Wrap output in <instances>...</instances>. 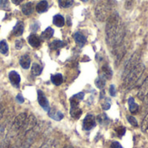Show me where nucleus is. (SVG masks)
<instances>
[{
    "mask_svg": "<svg viewBox=\"0 0 148 148\" xmlns=\"http://www.w3.org/2000/svg\"><path fill=\"white\" fill-rule=\"evenodd\" d=\"M16 101H17L18 103H23V102H24V99H23V95H22L21 94H19V95H16Z\"/></svg>",
    "mask_w": 148,
    "mask_h": 148,
    "instance_id": "37998d69",
    "label": "nucleus"
},
{
    "mask_svg": "<svg viewBox=\"0 0 148 148\" xmlns=\"http://www.w3.org/2000/svg\"><path fill=\"white\" fill-rule=\"evenodd\" d=\"M0 8L3 10L9 9V1L8 0H0Z\"/></svg>",
    "mask_w": 148,
    "mask_h": 148,
    "instance_id": "e433bc0d",
    "label": "nucleus"
},
{
    "mask_svg": "<svg viewBox=\"0 0 148 148\" xmlns=\"http://www.w3.org/2000/svg\"><path fill=\"white\" fill-rule=\"evenodd\" d=\"M28 41L29 45L33 48H38L41 45V38L36 34H31L28 38Z\"/></svg>",
    "mask_w": 148,
    "mask_h": 148,
    "instance_id": "f8f14e48",
    "label": "nucleus"
},
{
    "mask_svg": "<svg viewBox=\"0 0 148 148\" xmlns=\"http://www.w3.org/2000/svg\"><path fill=\"white\" fill-rule=\"evenodd\" d=\"M82 2H88V0H82Z\"/></svg>",
    "mask_w": 148,
    "mask_h": 148,
    "instance_id": "8fccbe9b",
    "label": "nucleus"
},
{
    "mask_svg": "<svg viewBox=\"0 0 148 148\" xmlns=\"http://www.w3.org/2000/svg\"><path fill=\"white\" fill-rule=\"evenodd\" d=\"M110 107H111V104H110L109 101H108V100H106V101L101 104V108H102L103 110H108V109L110 108Z\"/></svg>",
    "mask_w": 148,
    "mask_h": 148,
    "instance_id": "58836bf2",
    "label": "nucleus"
},
{
    "mask_svg": "<svg viewBox=\"0 0 148 148\" xmlns=\"http://www.w3.org/2000/svg\"><path fill=\"white\" fill-rule=\"evenodd\" d=\"M96 126V120L95 117L93 114H88L83 120L82 123V127L86 131H89L93 129Z\"/></svg>",
    "mask_w": 148,
    "mask_h": 148,
    "instance_id": "0eeeda50",
    "label": "nucleus"
},
{
    "mask_svg": "<svg viewBox=\"0 0 148 148\" xmlns=\"http://www.w3.org/2000/svg\"><path fill=\"white\" fill-rule=\"evenodd\" d=\"M3 113H4V107L3 104H0V121L2 120L3 116Z\"/></svg>",
    "mask_w": 148,
    "mask_h": 148,
    "instance_id": "a18cd8bd",
    "label": "nucleus"
},
{
    "mask_svg": "<svg viewBox=\"0 0 148 148\" xmlns=\"http://www.w3.org/2000/svg\"><path fill=\"white\" fill-rule=\"evenodd\" d=\"M74 39H75V42H76L80 47H82V46L86 43V42H87L86 36H85L83 34H82L81 32H75V33L74 34Z\"/></svg>",
    "mask_w": 148,
    "mask_h": 148,
    "instance_id": "2eb2a0df",
    "label": "nucleus"
},
{
    "mask_svg": "<svg viewBox=\"0 0 148 148\" xmlns=\"http://www.w3.org/2000/svg\"><path fill=\"white\" fill-rule=\"evenodd\" d=\"M51 82L56 86H60L63 82V77L61 74H56L51 75Z\"/></svg>",
    "mask_w": 148,
    "mask_h": 148,
    "instance_id": "b1692460",
    "label": "nucleus"
},
{
    "mask_svg": "<svg viewBox=\"0 0 148 148\" xmlns=\"http://www.w3.org/2000/svg\"><path fill=\"white\" fill-rule=\"evenodd\" d=\"M19 63L21 65V67L24 69H28L29 67H30V64H31V60H30V57L27 55H24L23 56L20 60H19Z\"/></svg>",
    "mask_w": 148,
    "mask_h": 148,
    "instance_id": "dca6fc26",
    "label": "nucleus"
},
{
    "mask_svg": "<svg viewBox=\"0 0 148 148\" xmlns=\"http://www.w3.org/2000/svg\"><path fill=\"white\" fill-rule=\"evenodd\" d=\"M58 3L62 8H69L73 5L74 0H58Z\"/></svg>",
    "mask_w": 148,
    "mask_h": 148,
    "instance_id": "c756f323",
    "label": "nucleus"
},
{
    "mask_svg": "<svg viewBox=\"0 0 148 148\" xmlns=\"http://www.w3.org/2000/svg\"><path fill=\"white\" fill-rule=\"evenodd\" d=\"M97 121L98 122L101 124V125H107L108 124L109 122V118L108 117V115L106 114H99L97 116Z\"/></svg>",
    "mask_w": 148,
    "mask_h": 148,
    "instance_id": "c85d7f7f",
    "label": "nucleus"
},
{
    "mask_svg": "<svg viewBox=\"0 0 148 148\" xmlns=\"http://www.w3.org/2000/svg\"><path fill=\"white\" fill-rule=\"evenodd\" d=\"M24 45V41L23 39H17L15 42V46L16 49H21Z\"/></svg>",
    "mask_w": 148,
    "mask_h": 148,
    "instance_id": "c9c22d12",
    "label": "nucleus"
},
{
    "mask_svg": "<svg viewBox=\"0 0 148 148\" xmlns=\"http://www.w3.org/2000/svg\"><path fill=\"white\" fill-rule=\"evenodd\" d=\"M106 82H107V79H106L103 75H101L96 79V81H95V85H96V87H97L98 88L102 89V88L105 87V85H106Z\"/></svg>",
    "mask_w": 148,
    "mask_h": 148,
    "instance_id": "bb28decb",
    "label": "nucleus"
},
{
    "mask_svg": "<svg viewBox=\"0 0 148 148\" xmlns=\"http://www.w3.org/2000/svg\"><path fill=\"white\" fill-rule=\"evenodd\" d=\"M9 51V47L7 42L4 40L0 41V53L3 54V55H7Z\"/></svg>",
    "mask_w": 148,
    "mask_h": 148,
    "instance_id": "7c9ffc66",
    "label": "nucleus"
},
{
    "mask_svg": "<svg viewBox=\"0 0 148 148\" xmlns=\"http://www.w3.org/2000/svg\"><path fill=\"white\" fill-rule=\"evenodd\" d=\"M140 52L137 51L135 53H134L132 55V56L130 57V59L128 60V62H127L123 74H122V78L126 77L134 68H136L140 63Z\"/></svg>",
    "mask_w": 148,
    "mask_h": 148,
    "instance_id": "20e7f679",
    "label": "nucleus"
},
{
    "mask_svg": "<svg viewBox=\"0 0 148 148\" xmlns=\"http://www.w3.org/2000/svg\"><path fill=\"white\" fill-rule=\"evenodd\" d=\"M22 9V11L24 15L26 16H29L33 13L34 11V3H31V2H29V3H26L22 5L21 7Z\"/></svg>",
    "mask_w": 148,
    "mask_h": 148,
    "instance_id": "4468645a",
    "label": "nucleus"
},
{
    "mask_svg": "<svg viewBox=\"0 0 148 148\" xmlns=\"http://www.w3.org/2000/svg\"><path fill=\"white\" fill-rule=\"evenodd\" d=\"M105 32L106 42L110 47L115 48L122 44L126 36V29L117 11H113L107 19Z\"/></svg>",
    "mask_w": 148,
    "mask_h": 148,
    "instance_id": "f257e3e1",
    "label": "nucleus"
},
{
    "mask_svg": "<svg viewBox=\"0 0 148 148\" xmlns=\"http://www.w3.org/2000/svg\"><path fill=\"white\" fill-rule=\"evenodd\" d=\"M110 148H123V147H122V146H121L119 142L114 141V142H113V143L111 144Z\"/></svg>",
    "mask_w": 148,
    "mask_h": 148,
    "instance_id": "c03bdc74",
    "label": "nucleus"
},
{
    "mask_svg": "<svg viewBox=\"0 0 148 148\" xmlns=\"http://www.w3.org/2000/svg\"><path fill=\"white\" fill-rule=\"evenodd\" d=\"M101 75H103L107 80H111L112 79L113 71H112L111 68L108 64H105V65L102 66V68H101Z\"/></svg>",
    "mask_w": 148,
    "mask_h": 148,
    "instance_id": "f3484780",
    "label": "nucleus"
},
{
    "mask_svg": "<svg viewBox=\"0 0 148 148\" xmlns=\"http://www.w3.org/2000/svg\"><path fill=\"white\" fill-rule=\"evenodd\" d=\"M36 126V119L33 114H30L29 116L27 117L21 130L23 131L24 133H27L28 131L34 129Z\"/></svg>",
    "mask_w": 148,
    "mask_h": 148,
    "instance_id": "6e6552de",
    "label": "nucleus"
},
{
    "mask_svg": "<svg viewBox=\"0 0 148 148\" xmlns=\"http://www.w3.org/2000/svg\"><path fill=\"white\" fill-rule=\"evenodd\" d=\"M27 117H28V115H27L26 113H21V114H19L15 118V120L13 121V124H12L13 130H15V131L21 130L22 127H23V124H24V122H25V121H26V119H27Z\"/></svg>",
    "mask_w": 148,
    "mask_h": 148,
    "instance_id": "39448f33",
    "label": "nucleus"
},
{
    "mask_svg": "<svg viewBox=\"0 0 148 148\" xmlns=\"http://www.w3.org/2000/svg\"><path fill=\"white\" fill-rule=\"evenodd\" d=\"M37 100H38V102L40 104V106L47 112H49V110L50 109L49 108V102L47 99V97L45 96V95L43 94L42 91L41 90H38L37 91Z\"/></svg>",
    "mask_w": 148,
    "mask_h": 148,
    "instance_id": "1a4fd4ad",
    "label": "nucleus"
},
{
    "mask_svg": "<svg viewBox=\"0 0 148 148\" xmlns=\"http://www.w3.org/2000/svg\"><path fill=\"white\" fill-rule=\"evenodd\" d=\"M54 35V29L51 27H48L41 35V38L43 40H48L49 38H51Z\"/></svg>",
    "mask_w": 148,
    "mask_h": 148,
    "instance_id": "393cba45",
    "label": "nucleus"
},
{
    "mask_svg": "<svg viewBox=\"0 0 148 148\" xmlns=\"http://www.w3.org/2000/svg\"><path fill=\"white\" fill-rule=\"evenodd\" d=\"M48 7H49L48 2L45 1V0H42V1L39 2V3L36 5V10L38 13H43V12L47 11Z\"/></svg>",
    "mask_w": 148,
    "mask_h": 148,
    "instance_id": "aec40b11",
    "label": "nucleus"
},
{
    "mask_svg": "<svg viewBox=\"0 0 148 148\" xmlns=\"http://www.w3.org/2000/svg\"><path fill=\"white\" fill-rule=\"evenodd\" d=\"M92 1H93L94 3H95V2H99L100 0H92Z\"/></svg>",
    "mask_w": 148,
    "mask_h": 148,
    "instance_id": "09e8293b",
    "label": "nucleus"
},
{
    "mask_svg": "<svg viewBox=\"0 0 148 148\" xmlns=\"http://www.w3.org/2000/svg\"><path fill=\"white\" fill-rule=\"evenodd\" d=\"M23 0H11V2L14 3V4H16V5H18V4H20L22 2H23Z\"/></svg>",
    "mask_w": 148,
    "mask_h": 148,
    "instance_id": "49530a36",
    "label": "nucleus"
},
{
    "mask_svg": "<svg viewBox=\"0 0 148 148\" xmlns=\"http://www.w3.org/2000/svg\"><path fill=\"white\" fill-rule=\"evenodd\" d=\"M146 67L143 63H140L136 68H134L126 77L123 78L124 87L127 89H132L135 87L136 83L140 81L145 72Z\"/></svg>",
    "mask_w": 148,
    "mask_h": 148,
    "instance_id": "7ed1b4c3",
    "label": "nucleus"
},
{
    "mask_svg": "<svg viewBox=\"0 0 148 148\" xmlns=\"http://www.w3.org/2000/svg\"><path fill=\"white\" fill-rule=\"evenodd\" d=\"M59 144L55 140H46L40 148H58Z\"/></svg>",
    "mask_w": 148,
    "mask_h": 148,
    "instance_id": "5701e85b",
    "label": "nucleus"
},
{
    "mask_svg": "<svg viewBox=\"0 0 148 148\" xmlns=\"http://www.w3.org/2000/svg\"><path fill=\"white\" fill-rule=\"evenodd\" d=\"M109 94H110V95H111V96H114V95H115V94H116L115 88H114V84H112V85L110 86V88H109Z\"/></svg>",
    "mask_w": 148,
    "mask_h": 148,
    "instance_id": "79ce46f5",
    "label": "nucleus"
},
{
    "mask_svg": "<svg viewBox=\"0 0 148 148\" xmlns=\"http://www.w3.org/2000/svg\"><path fill=\"white\" fill-rule=\"evenodd\" d=\"M82 114V109L79 108V106H71V108H70V114H71V116H72L74 119H75V120L79 119V118L81 117Z\"/></svg>",
    "mask_w": 148,
    "mask_h": 148,
    "instance_id": "6ab92c4d",
    "label": "nucleus"
},
{
    "mask_svg": "<svg viewBox=\"0 0 148 148\" xmlns=\"http://www.w3.org/2000/svg\"><path fill=\"white\" fill-rule=\"evenodd\" d=\"M53 23L57 27H62L65 24V19L62 15L57 14L53 18Z\"/></svg>",
    "mask_w": 148,
    "mask_h": 148,
    "instance_id": "412c9836",
    "label": "nucleus"
},
{
    "mask_svg": "<svg viewBox=\"0 0 148 148\" xmlns=\"http://www.w3.org/2000/svg\"><path fill=\"white\" fill-rule=\"evenodd\" d=\"M127 121H128L133 127H138V121H137V120L135 119V117H134V116H127Z\"/></svg>",
    "mask_w": 148,
    "mask_h": 148,
    "instance_id": "72a5a7b5",
    "label": "nucleus"
},
{
    "mask_svg": "<svg viewBox=\"0 0 148 148\" xmlns=\"http://www.w3.org/2000/svg\"><path fill=\"white\" fill-rule=\"evenodd\" d=\"M115 4L114 0H103L101 1L95 7V17L100 22L107 21L108 16L113 12L114 6Z\"/></svg>",
    "mask_w": 148,
    "mask_h": 148,
    "instance_id": "f03ea898",
    "label": "nucleus"
},
{
    "mask_svg": "<svg viewBox=\"0 0 148 148\" xmlns=\"http://www.w3.org/2000/svg\"><path fill=\"white\" fill-rule=\"evenodd\" d=\"M9 79H10L11 84L15 87H18V85L20 84L21 77L18 75V73L16 71H10L9 73Z\"/></svg>",
    "mask_w": 148,
    "mask_h": 148,
    "instance_id": "9b49d317",
    "label": "nucleus"
},
{
    "mask_svg": "<svg viewBox=\"0 0 148 148\" xmlns=\"http://www.w3.org/2000/svg\"><path fill=\"white\" fill-rule=\"evenodd\" d=\"M134 5V0H126L125 3V8L127 10H130Z\"/></svg>",
    "mask_w": 148,
    "mask_h": 148,
    "instance_id": "4c0bfd02",
    "label": "nucleus"
},
{
    "mask_svg": "<svg viewBox=\"0 0 148 148\" xmlns=\"http://www.w3.org/2000/svg\"><path fill=\"white\" fill-rule=\"evenodd\" d=\"M148 95V76L144 80L142 84L140 87L139 92H138V98L141 101H145Z\"/></svg>",
    "mask_w": 148,
    "mask_h": 148,
    "instance_id": "9d476101",
    "label": "nucleus"
},
{
    "mask_svg": "<svg viewBox=\"0 0 148 148\" xmlns=\"http://www.w3.org/2000/svg\"><path fill=\"white\" fill-rule=\"evenodd\" d=\"M23 29H24V25L23 22H17L16 24L15 25V27L13 28V35L16 36H20L23 35Z\"/></svg>",
    "mask_w": 148,
    "mask_h": 148,
    "instance_id": "a211bd4d",
    "label": "nucleus"
},
{
    "mask_svg": "<svg viewBox=\"0 0 148 148\" xmlns=\"http://www.w3.org/2000/svg\"><path fill=\"white\" fill-rule=\"evenodd\" d=\"M42 67H41L39 64H37V63H34V64H32V67H31V72H32V74H33L35 76H38V75H40L42 74Z\"/></svg>",
    "mask_w": 148,
    "mask_h": 148,
    "instance_id": "cd10ccee",
    "label": "nucleus"
},
{
    "mask_svg": "<svg viewBox=\"0 0 148 148\" xmlns=\"http://www.w3.org/2000/svg\"><path fill=\"white\" fill-rule=\"evenodd\" d=\"M115 133L117 134L119 137H122L126 134V128L123 126H120L115 128Z\"/></svg>",
    "mask_w": 148,
    "mask_h": 148,
    "instance_id": "473e14b6",
    "label": "nucleus"
},
{
    "mask_svg": "<svg viewBox=\"0 0 148 148\" xmlns=\"http://www.w3.org/2000/svg\"><path fill=\"white\" fill-rule=\"evenodd\" d=\"M74 97L76 98V99L79 100V101H82V100H83V98H84V93H83V92H80V93L75 95Z\"/></svg>",
    "mask_w": 148,
    "mask_h": 148,
    "instance_id": "a19ab883",
    "label": "nucleus"
},
{
    "mask_svg": "<svg viewBox=\"0 0 148 148\" xmlns=\"http://www.w3.org/2000/svg\"><path fill=\"white\" fill-rule=\"evenodd\" d=\"M113 50H114V59L116 65L118 66L119 63L121 62V59L123 58V56L126 54V48H125V46L121 44L115 48H113Z\"/></svg>",
    "mask_w": 148,
    "mask_h": 148,
    "instance_id": "423d86ee",
    "label": "nucleus"
},
{
    "mask_svg": "<svg viewBox=\"0 0 148 148\" xmlns=\"http://www.w3.org/2000/svg\"><path fill=\"white\" fill-rule=\"evenodd\" d=\"M141 130L143 132H147L148 130V113L147 114V115L145 116L142 123H141Z\"/></svg>",
    "mask_w": 148,
    "mask_h": 148,
    "instance_id": "2f4dec72",
    "label": "nucleus"
},
{
    "mask_svg": "<svg viewBox=\"0 0 148 148\" xmlns=\"http://www.w3.org/2000/svg\"><path fill=\"white\" fill-rule=\"evenodd\" d=\"M38 29H39V23H38L37 22L32 23L31 26H30V29H31L32 31H36Z\"/></svg>",
    "mask_w": 148,
    "mask_h": 148,
    "instance_id": "ea45409f",
    "label": "nucleus"
},
{
    "mask_svg": "<svg viewBox=\"0 0 148 148\" xmlns=\"http://www.w3.org/2000/svg\"><path fill=\"white\" fill-rule=\"evenodd\" d=\"M10 139L7 138V136H6V138H5L4 140H2L1 145H0V148H9L10 147Z\"/></svg>",
    "mask_w": 148,
    "mask_h": 148,
    "instance_id": "f704fd0d",
    "label": "nucleus"
},
{
    "mask_svg": "<svg viewBox=\"0 0 148 148\" xmlns=\"http://www.w3.org/2000/svg\"><path fill=\"white\" fill-rule=\"evenodd\" d=\"M128 105H129V110L132 114H136L139 111V106L134 101V99L133 97L128 99Z\"/></svg>",
    "mask_w": 148,
    "mask_h": 148,
    "instance_id": "4be33fe9",
    "label": "nucleus"
},
{
    "mask_svg": "<svg viewBox=\"0 0 148 148\" xmlns=\"http://www.w3.org/2000/svg\"><path fill=\"white\" fill-rule=\"evenodd\" d=\"M48 114H49V116L51 119H53V120H55V121H61V120L63 119V114H62V113H61L60 111L56 110L55 108L49 109V112H48Z\"/></svg>",
    "mask_w": 148,
    "mask_h": 148,
    "instance_id": "ddd939ff",
    "label": "nucleus"
},
{
    "mask_svg": "<svg viewBox=\"0 0 148 148\" xmlns=\"http://www.w3.org/2000/svg\"><path fill=\"white\" fill-rule=\"evenodd\" d=\"M64 46H65L64 42L60 41V40H56V41L52 42L51 43H49V47L50 49H52V50H56V49H61V48H62V47H64Z\"/></svg>",
    "mask_w": 148,
    "mask_h": 148,
    "instance_id": "a878e982",
    "label": "nucleus"
},
{
    "mask_svg": "<svg viewBox=\"0 0 148 148\" xmlns=\"http://www.w3.org/2000/svg\"><path fill=\"white\" fill-rule=\"evenodd\" d=\"M63 148H74L73 147H71V146H66V147H64Z\"/></svg>",
    "mask_w": 148,
    "mask_h": 148,
    "instance_id": "de8ad7c7",
    "label": "nucleus"
}]
</instances>
